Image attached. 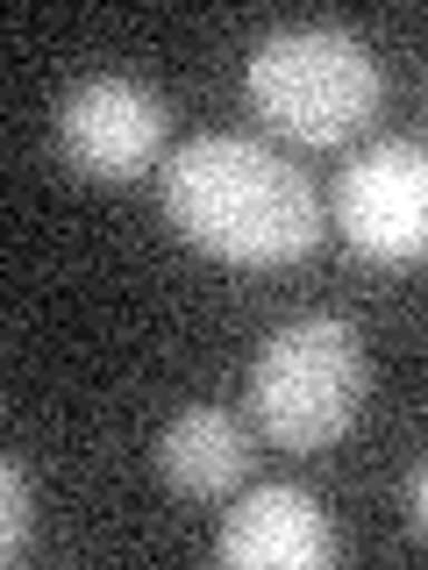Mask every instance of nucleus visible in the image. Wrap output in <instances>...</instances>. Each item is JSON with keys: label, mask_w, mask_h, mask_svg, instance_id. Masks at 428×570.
<instances>
[{"label": "nucleus", "mask_w": 428, "mask_h": 570, "mask_svg": "<svg viewBox=\"0 0 428 570\" xmlns=\"http://www.w3.org/2000/svg\"><path fill=\"white\" fill-rule=\"evenodd\" d=\"M421 528H428V478L407 471V534L421 542Z\"/></svg>", "instance_id": "9"}, {"label": "nucleus", "mask_w": 428, "mask_h": 570, "mask_svg": "<svg viewBox=\"0 0 428 570\" xmlns=\"http://www.w3.org/2000/svg\"><path fill=\"white\" fill-rule=\"evenodd\" d=\"M335 222L343 243L371 264H415L428 249V157L421 142H371L335 178Z\"/></svg>", "instance_id": "5"}, {"label": "nucleus", "mask_w": 428, "mask_h": 570, "mask_svg": "<svg viewBox=\"0 0 428 570\" xmlns=\"http://www.w3.org/2000/svg\"><path fill=\"white\" fill-rule=\"evenodd\" d=\"M157 471L186 499H228L250 478V442L222 406H186V414H172V428L157 435Z\"/></svg>", "instance_id": "7"}, {"label": "nucleus", "mask_w": 428, "mask_h": 570, "mask_svg": "<svg viewBox=\"0 0 428 570\" xmlns=\"http://www.w3.org/2000/svg\"><path fill=\"white\" fill-rule=\"evenodd\" d=\"M214 557L228 570H329L335 563V528L314 492L300 485H250L228 507Z\"/></svg>", "instance_id": "6"}, {"label": "nucleus", "mask_w": 428, "mask_h": 570, "mask_svg": "<svg viewBox=\"0 0 428 570\" xmlns=\"http://www.w3.org/2000/svg\"><path fill=\"white\" fill-rule=\"evenodd\" d=\"M250 100H257V115L272 129L329 150V142H350L379 121L386 79L350 29L293 22V29H272L250 50Z\"/></svg>", "instance_id": "2"}, {"label": "nucleus", "mask_w": 428, "mask_h": 570, "mask_svg": "<svg viewBox=\"0 0 428 570\" xmlns=\"http://www.w3.org/2000/svg\"><path fill=\"white\" fill-rule=\"evenodd\" d=\"M165 222L222 264H300L321 243V200L257 136H193L165 165Z\"/></svg>", "instance_id": "1"}, {"label": "nucleus", "mask_w": 428, "mask_h": 570, "mask_svg": "<svg viewBox=\"0 0 428 570\" xmlns=\"http://www.w3.org/2000/svg\"><path fill=\"white\" fill-rule=\"evenodd\" d=\"M29 521H36L29 478L14 471V456H0V563H14L29 549Z\"/></svg>", "instance_id": "8"}, {"label": "nucleus", "mask_w": 428, "mask_h": 570, "mask_svg": "<svg viewBox=\"0 0 428 570\" xmlns=\"http://www.w3.org/2000/svg\"><path fill=\"white\" fill-rule=\"evenodd\" d=\"M165 136H172V107L121 71H94L58 100V157L94 186L143 178L165 157Z\"/></svg>", "instance_id": "4"}, {"label": "nucleus", "mask_w": 428, "mask_h": 570, "mask_svg": "<svg viewBox=\"0 0 428 570\" xmlns=\"http://www.w3.org/2000/svg\"><path fill=\"white\" fill-rule=\"evenodd\" d=\"M371 364L343 314L285 321L250 364V414L279 450H329L364 414Z\"/></svg>", "instance_id": "3"}]
</instances>
